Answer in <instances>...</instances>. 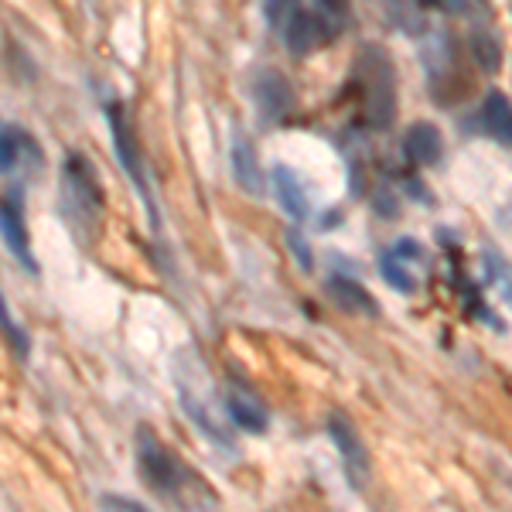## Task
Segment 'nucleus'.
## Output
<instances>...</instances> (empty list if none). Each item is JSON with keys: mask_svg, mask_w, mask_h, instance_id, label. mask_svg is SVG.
<instances>
[{"mask_svg": "<svg viewBox=\"0 0 512 512\" xmlns=\"http://www.w3.org/2000/svg\"><path fill=\"white\" fill-rule=\"evenodd\" d=\"M355 93L362 117L373 130H386L396 117V79L393 62L379 45H362L355 55Z\"/></svg>", "mask_w": 512, "mask_h": 512, "instance_id": "nucleus-2", "label": "nucleus"}, {"mask_svg": "<svg viewBox=\"0 0 512 512\" xmlns=\"http://www.w3.org/2000/svg\"><path fill=\"white\" fill-rule=\"evenodd\" d=\"M0 318H4V335H7V342H11V349H18V355H28V335L18 328V321H14L11 315V308H7V301H0Z\"/></svg>", "mask_w": 512, "mask_h": 512, "instance_id": "nucleus-20", "label": "nucleus"}, {"mask_svg": "<svg viewBox=\"0 0 512 512\" xmlns=\"http://www.w3.org/2000/svg\"><path fill=\"white\" fill-rule=\"evenodd\" d=\"M103 506H113V509H134V512L144 509L137 499H127V495H103Z\"/></svg>", "mask_w": 512, "mask_h": 512, "instance_id": "nucleus-23", "label": "nucleus"}, {"mask_svg": "<svg viewBox=\"0 0 512 512\" xmlns=\"http://www.w3.org/2000/svg\"><path fill=\"white\" fill-rule=\"evenodd\" d=\"M226 414L236 427H243L246 434H263L267 431V410L256 400L250 390H239V386H229L226 393Z\"/></svg>", "mask_w": 512, "mask_h": 512, "instance_id": "nucleus-12", "label": "nucleus"}, {"mask_svg": "<svg viewBox=\"0 0 512 512\" xmlns=\"http://www.w3.org/2000/svg\"><path fill=\"white\" fill-rule=\"evenodd\" d=\"M270 178H274V192H277L280 209H284L294 222L308 219V192H304V181L297 178V171H291L287 164H277Z\"/></svg>", "mask_w": 512, "mask_h": 512, "instance_id": "nucleus-13", "label": "nucleus"}, {"mask_svg": "<svg viewBox=\"0 0 512 512\" xmlns=\"http://www.w3.org/2000/svg\"><path fill=\"white\" fill-rule=\"evenodd\" d=\"M328 434H332V441L338 448V458H342L349 485L355 492H362L369 482V451H366V444H362L359 431H355L352 420L345 414H332L328 417Z\"/></svg>", "mask_w": 512, "mask_h": 512, "instance_id": "nucleus-6", "label": "nucleus"}, {"mask_svg": "<svg viewBox=\"0 0 512 512\" xmlns=\"http://www.w3.org/2000/svg\"><path fill=\"white\" fill-rule=\"evenodd\" d=\"M328 291L345 311H359V315H379V304L369 297V291H362L355 280L349 277H332L328 280Z\"/></svg>", "mask_w": 512, "mask_h": 512, "instance_id": "nucleus-16", "label": "nucleus"}, {"mask_svg": "<svg viewBox=\"0 0 512 512\" xmlns=\"http://www.w3.org/2000/svg\"><path fill=\"white\" fill-rule=\"evenodd\" d=\"M335 38V28L315 11H294L284 24V45L291 55H311L315 48L328 45Z\"/></svg>", "mask_w": 512, "mask_h": 512, "instance_id": "nucleus-8", "label": "nucleus"}, {"mask_svg": "<svg viewBox=\"0 0 512 512\" xmlns=\"http://www.w3.org/2000/svg\"><path fill=\"white\" fill-rule=\"evenodd\" d=\"M137 468L144 475L147 489H154L168 502H185V468L181 461L164 448V441L151 427H137Z\"/></svg>", "mask_w": 512, "mask_h": 512, "instance_id": "nucleus-3", "label": "nucleus"}, {"mask_svg": "<svg viewBox=\"0 0 512 512\" xmlns=\"http://www.w3.org/2000/svg\"><path fill=\"white\" fill-rule=\"evenodd\" d=\"M441 11H451V14H461V11H468V0H434Z\"/></svg>", "mask_w": 512, "mask_h": 512, "instance_id": "nucleus-24", "label": "nucleus"}, {"mask_svg": "<svg viewBox=\"0 0 512 512\" xmlns=\"http://www.w3.org/2000/svg\"><path fill=\"white\" fill-rule=\"evenodd\" d=\"M59 202H62V219L69 222L72 236L82 246L99 239V229H103V192H99L96 168L89 164L86 154L79 151L65 154Z\"/></svg>", "mask_w": 512, "mask_h": 512, "instance_id": "nucleus-1", "label": "nucleus"}, {"mask_svg": "<svg viewBox=\"0 0 512 512\" xmlns=\"http://www.w3.org/2000/svg\"><path fill=\"white\" fill-rule=\"evenodd\" d=\"M297 11V0H263V14H267V21L274 24H287V18Z\"/></svg>", "mask_w": 512, "mask_h": 512, "instance_id": "nucleus-22", "label": "nucleus"}, {"mask_svg": "<svg viewBox=\"0 0 512 512\" xmlns=\"http://www.w3.org/2000/svg\"><path fill=\"white\" fill-rule=\"evenodd\" d=\"M0 229H4V246L14 260L21 263L28 274H38V263H35V253H31V239H28V229H24V219H21V202L18 195L7 198L4 209H0Z\"/></svg>", "mask_w": 512, "mask_h": 512, "instance_id": "nucleus-10", "label": "nucleus"}, {"mask_svg": "<svg viewBox=\"0 0 512 512\" xmlns=\"http://www.w3.org/2000/svg\"><path fill=\"white\" fill-rule=\"evenodd\" d=\"M403 154H407V161L420 164V168H431V164L441 161V154H444L441 130L427 120L414 123V127L407 130V137H403Z\"/></svg>", "mask_w": 512, "mask_h": 512, "instance_id": "nucleus-11", "label": "nucleus"}, {"mask_svg": "<svg viewBox=\"0 0 512 512\" xmlns=\"http://www.w3.org/2000/svg\"><path fill=\"white\" fill-rule=\"evenodd\" d=\"M229 164H233V178L246 195H260L263 192V175H260V161L253 154V144L246 137H233L229 144Z\"/></svg>", "mask_w": 512, "mask_h": 512, "instance_id": "nucleus-14", "label": "nucleus"}, {"mask_svg": "<svg viewBox=\"0 0 512 512\" xmlns=\"http://www.w3.org/2000/svg\"><path fill=\"white\" fill-rule=\"evenodd\" d=\"M284 243H287V250L294 253V260H297V267H301V274H311V263H315V256H311L308 239L297 233V229H291V233L284 236Z\"/></svg>", "mask_w": 512, "mask_h": 512, "instance_id": "nucleus-21", "label": "nucleus"}, {"mask_svg": "<svg viewBox=\"0 0 512 512\" xmlns=\"http://www.w3.org/2000/svg\"><path fill=\"white\" fill-rule=\"evenodd\" d=\"M482 127L492 140L512 147V103L499 89H492V93L482 99Z\"/></svg>", "mask_w": 512, "mask_h": 512, "instance_id": "nucleus-15", "label": "nucleus"}, {"mask_svg": "<svg viewBox=\"0 0 512 512\" xmlns=\"http://www.w3.org/2000/svg\"><path fill=\"white\" fill-rule=\"evenodd\" d=\"M253 103L267 120H284L294 110V89L277 69H260L253 76Z\"/></svg>", "mask_w": 512, "mask_h": 512, "instance_id": "nucleus-9", "label": "nucleus"}, {"mask_svg": "<svg viewBox=\"0 0 512 512\" xmlns=\"http://www.w3.org/2000/svg\"><path fill=\"white\" fill-rule=\"evenodd\" d=\"M379 274L400 294H417L427 280V253L417 239H396V243L379 256Z\"/></svg>", "mask_w": 512, "mask_h": 512, "instance_id": "nucleus-5", "label": "nucleus"}, {"mask_svg": "<svg viewBox=\"0 0 512 512\" xmlns=\"http://www.w3.org/2000/svg\"><path fill=\"white\" fill-rule=\"evenodd\" d=\"M315 11L332 24L338 35L345 28V21H349V0H315Z\"/></svg>", "mask_w": 512, "mask_h": 512, "instance_id": "nucleus-18", "label": "nucleus"}, {"mask_svg": "<svg viewBox=\"0 0 512 512\" xmlns=\"http://www.w3.org/2000/svg\"><path fill=\"white\" fill-rule=\"evenodd\" d=\"M0 168L7 178H35L45 168L41 158V147L35 144V137L24 134L18 123H4V134H0Z\"/></svg>", "mask_w": 512, "mask_h": 512, "instance_id": "nucleus-7", "label": "nucleus"}, {"mask_svg": "<svg viewBox=\"0 0 512 512\" xmlns=\"http://www.w3.org/2000/svg\"><path fill=\"white\" fill-rule=\"evenodd\" d=\"M472 52L478 65H482L485 72H495L502 62V52H499V41H495V35H489V31H475L472 35Z\"/></svg>", "mask_w": 512, "mask_h": 512, "instance_id": "nucleus-17", "label": "nucleus"}, {"mask_svg": "<svg viewBox=\"0 0 512 512\" xmlns=\"http://www.w3.org/2000/svg\"><path fill=\"white\" fill-rule=\"evenodd\" d=\"M485 260H489V274L495 284L502 287V297H506V304L512 308V267L502 256H495V253H485Z\"/></svg>", "mask_w": 512, "mask_h": 512, "instance_id": "nucleus-19", "label": "nucleus"}, {"mask_svg": "<svg viewBox=\"0 0 512 512\" xmlns=\"http://www.w3.org/2000/svg\"><path fill=\"white\" fill-rule=\"evenodd\" d=\"M106 120H110V134H113V147H117V161L120 168L127 171V178L134 181V188L140 192L147 205V216H151V226H158V202H154V192L147 185V168H144V151H140V140L134 134V123H130L127 110L120 103L106 106Z\"/></svg>", "mask_w": 512, "mask_h": 512, "instance_id": "nucleus-4", "label": "nucleus"}]
</instances>
